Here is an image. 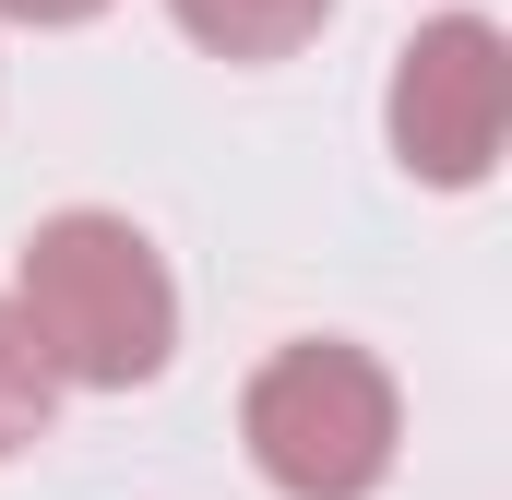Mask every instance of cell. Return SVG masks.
<instances>
[{"label": "cell", "mask_w": 512, "mask_h": 500, "mask_svg": "<svg viewBox=\"0 0 512 500\" xmlns=\"http://www.w3.org/2000/svg\"><path fill=\"white\" fill-rule=\"evenodd\" d=\"M167 12H179V36L215 48V60H298V48L334 24V0H167Z\"/></svg>", "instance_id": "4"}, {"label": "cell", "mask_w": 512, "mask_h": 500, "mask_svg": "<svg viewBox=\"0 0 512 500\" xmlns=\"http://www.w3.org/2000/svg\"><path fill=\"white\" fill-rule=\"evenodd\" d=\"M108 0H0V24H96Z\"/></svg>", "instance_id": "6"}, {"label": "cell", "mask_w": 512, "mask_h": 500, "mask_svg": "<svg viewBox=\"0 0 512 500\" xmlns=\"http://www.w3.org/2000/svg\"><path fill=\"white\" fill-rule=\"evenodd\" d=\"M48 417H60V381H48V358H36L24 310L0 298V465H12V453H36V441H48Z\"/></svg>", "instance_id": "5"}, {"label": "cell", "mask_w": 512, "mask_h": 500, "mask_svg": "<svg viewBox=\"0 0 512 500\" xmlns=\"http://www.w3.org/2000/svg\"><path fill=\"white\" fill-rule=\"evenodd\" d=\"M239 441H251L262 489L286 500H370L405 453V393L370 346L346 334H298L274 346L239 393Z\"/></svg>", "instance_id": "2"}, {"label": "cell", "mask_w": 512, "mask_h": 500, "mask_svg": "<svg viewBox=\"0 0 512 500\" xmlns=\"http://www.w3.org/2000/svg\"><path fill=\"white\" fill-rule=\"evenodd\" d=\"M12 310H24V334H36V358L48 381L72 393H143V381L179 358V286H167V262L155 239L108 215V203H72V215H48L24 262H12Z\"/></svg>", "instance_id": "1"}, {"label": "cell", "mask_w": 512, "mask_h": 500, "mask_svg": "<svg viewBox=\"0 0 512 500\" xmlns=\"http://www.w3.org/2000/svg\"><path fill=\"white\" fill-rule=\"evenodd\" d=\"M382 131H393V167L429 179V191H477L512 143V36L489 12H441L393 48V84H382Z\"/></svg>", "instance_id": "3"}]
</instances>
